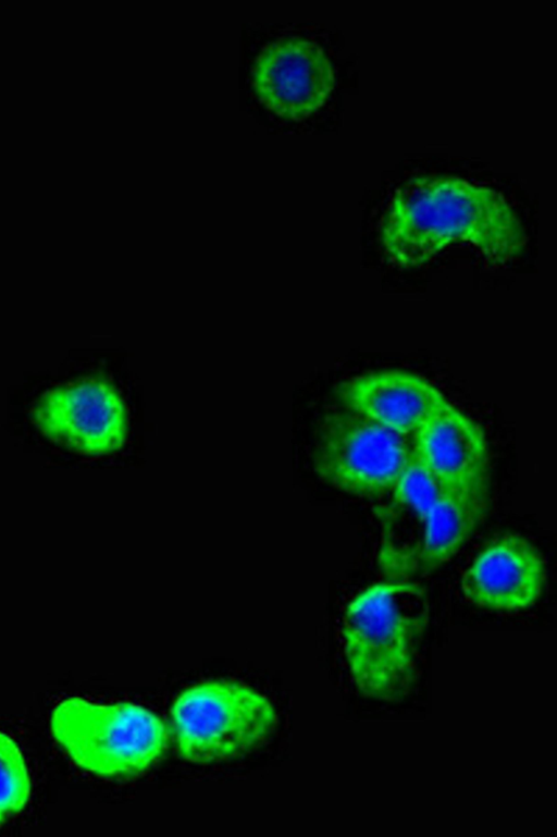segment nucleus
Returning a JSON list of instances; mask_svg holds the SVG:
<instances>
[{"label":"nucleus","instance_id":"obj_4","mask_svg":"<svg viewBox=\"0 0 557 837\" xmlns=\"http://www.w3.org/2000/svg\"><path fill=\"white\" fill-rule=\"evenodd\" d=\"M171 725L180 754L211 763L261 743L276 725L267 697L237 681L209 680L184 690L172 704Z\"/></svg>","mask_w":557,"mask_h":837},{"label":"nucleus","instance_id":"obj_12","mask_svg":"<svg viewBox=\"0 0 557 837\" xmlns=\"http://www.w3.org/2000/svg\"><path fill=\"white\" fill-rule=\"evenodd\" d=\"M441 488L413 453L399 478L383 496L382 562L397 571L410 553Z\"/></svg>","mask_w":557,"mask_h":837},{"label":"nucleus","instance_id":"obj_5","mask_svg":"<svg viewBox=\"0 0 557 837\" xmlns=\"http://www.w3.org/2000/svg\"><path fill=\"white\" fill-rule=\"evenodd\" d=\"M412 454L411 436L343 406L325 415L313 456L318 476L347 494L382 498Z\"/></svg>","mask_w":557,"mask_h":837},{"label":"nucleus","instance_id":"obj_6","mask_svg":"<svg viewBox=\"0 0 557 837\" xmlns=\"http://www.w3.org/2000/svg\"><path fill=\"white\" fill-rule=\"evenodd\" d=\"M32 419L49 440L87 456H106L125 444L128 417L116 389L85 379L47 390L35 403Z\"/></svg>","mask_w":557,"mask_h":837},{"label":"nucleus","instance_id":"obj_3","mask_svg":"<svg viewBox=\"0 0 557 837\" xmlns=\"http://www.w3.org/2000/svg\"><path fill=\"white\" fill-rule=\"evenodd\" d=\"M50 731L82 770L114 777L147 770L164 751L168 729L159 716L132 702L96 703L81 697L60 701Z\"/></svg>","mask_w":557,"mask_h":837},{"label":"nucleus","instance_id":"obj_11","mask_svg":"<svg viewBox=\"0 0 557 837\" xmlns=\"http://www.w3.org/2000/svg\"><path fill=\"white\" fill-rule=\"evenodd\" d=\"M486 503L487 489H441L414 546L396 573L428 574L449 561L480 524Z\"/></svg>","mask_w":557,"mask_h":837},{"label":"nucleus","instance_id":"obj_8","mask_svg":"<svg viewBox=\"0 0 557 837\" xmlns=\"http://www.w3.org/2000/svg\"><path fill=\"white\" fill-rule=\"evenodd\" d=\"M546 565L524 537L500 536L486 544L466 568L460 588L473 605L497 611L532 606L542 595Z\"/></svg>","mask_w":557,"mask_h":837},{"label":"nucleus","instance_id":"obj_13","mask_svg":"<svg viewBox=\"0 0 557 837\" xmlns=\"http://www.w3.org/2000/svg\"><path fill=\"white\" fill-rule=\"evenodd\" d=\"M32 780L23 752L8 734L0 730V826L27 804Z\"/></svg>","mask_w":557,"mask_h":837},{"label":"nucleus","instance_id":"obj_1","mask_svg":"<svg viewBox=\"0 0 557 837\" xmlns=\"http://www.w3.org/2000/svg\"><path fill=\"white\" fill-rule=\"evenodd\" d=\"M380 238L387 258L407 268L456 243L473 246L493 264H505L527 244L524 227L500 192L450 175L414 177L397 187Z\"/></svg>","mask_w":557,"mask_h":837},{"label":"nucleus","instance_id":"obj_10","mask_svg":"<svg viewBox=\"0 0 557 837\" xmlns=\"http://www.w3.org/2000/svg\"><path fill=\"white\" fill-rule=\"evenodd\" d=\"M341 406L406 436L440 408L445 395L428 380L404 371H380L351 378L337 389Z\"/></svg>","mask_w":557,"mask_h":837},{"label":"nucleus","instance_id":"obj_9","mask_svg":"<svg viewBox=\"0 0 557 837\" xmlns=\"http://www.w3.org/2000/svg\"><path fill=\"white\" fill-rule=\"evenodd\" d=\"M412 450L444 490L487 489L488 446L483 430L450 403L411 436Z\"/></svg>","mask_w":557,"mask_h":837},{"label":"nucleus","instance_id":"obj_2","mask_svg":"<svg viewBox=\"0 0 557 837\" xmlns=\"http://www.w3.org/2000/svg\"><path fill=\"white\" fill-rule=\"evenodd\" d=\"M429 619L424 590L413 582H381L360 592L342 620L343 652L352 684L370 698L393 701L417 679Z\"/></svg>","mask_w":557,"mask_h":837},{"label":"nucleus","instance_id":"obj_7","mask_svg":"<svg viewBox=\"0 0 557 837\" xmlns=\"http://www.w3.org/2000/svg\"><path fill=\"white\" fill-rule=\"evenodd\" d=\"M259 101L280 118L301 121L327 101L335 86L333 66L315 42L292 37L267 45L251 71Z\"/></svg>","mask_w":557,"mask_h":837}]
</instances>
